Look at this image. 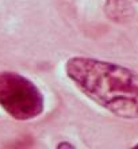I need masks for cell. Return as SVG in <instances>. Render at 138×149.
<instances>
[{
  "instance_id": "1",
  "label": "cell",
  "mask_w": 138,
  "mask_h": 149,
  "mask_svg": "<svg viewBox=\"0 0 138 149\" xmlns=\"http://www.w3.org/2000/svg\"><path fill=\"white\" fill-rule=\"evenodd\" d=\"M65 74L89 100L122 119H138V72L106 60L75 56Z\"/></svg>"
},
{
  "instance_id": "2",
  "label": "cell",
  "mask_w": 138,
  "mask_h": 149,
  "mask_svg": "<svg viewBox=\"0 0 138 149\" xmlns=\"http://www.w3.org/2000/svg\"><path fill=\"white\" fill-rule=\"evenodd\" d=\"M0 107L15 121H31L45 110L44 92L33 80L22 73L1 71Z\"/></svg>"
},
{
  "instance_id": "3",
  "label": "cell",
  "mask_w": 138,
  "mask_h": 149,
  "mask_svg": "<svg viewBox=\"0 0 138 149\" xmlns=\"http://www.w3.org/2000/svg\"><path fill=\"white\" fill-rule=\"evenodd\" d=\"M103 11L114 23H126L134 16L130 0H103Z\"/></svg>"
},
{
  "instance_id": "4",
  "label": "cell",
  "mask_w": 138,
  "mask_h": 149,
  "mask_svg": "<svg viewBox=\"0 0 138 149\" xmlns=\"http://www.w3.org/2000/svg\"><path fill=\"white\" fill-rule=\"evenodd\" d=\"M55 148L57 149H75V145L71 144V142H68V141H61L55 145Z\"/></svg>"
},
{
  "instance_id": "5",
  "label": "cell",
  "mask_w": 138,
  "mask_h": 149,
  "mask_svg": "<svg viewBox=\"0 0 138 149\" xmlns=\"http://www.w3.org/2000/svg\"><path fill=\"white\" fill-rule=\"evenodd\" d=\"M134 148H138V144H137V145H135V146H134Z\"/></svg>"
}]
</instances>
